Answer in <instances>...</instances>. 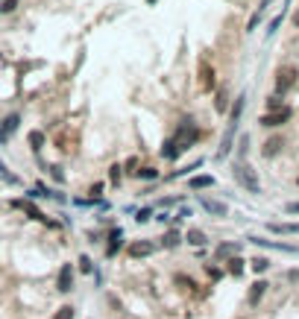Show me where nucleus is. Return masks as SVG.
I'll use <instances>...</instances> for the list:
<instances>
[{
  "label": "nucleus",
  "instance_id": "f257e3e1",
  "mask_svg": "<svg viewBox=\"0 0 299 319\" xmlns=\"http://www.w3.org/2000/svg\"><path fill=\"white\" fill-rule=\"evenodd\" d=\"M232 176H235V182L240 185V188H246L249 193H261V182H258V176H255V170L249 167V164H235L232 167Z\"/></svg>",
  "mask_w": 299,
  "mask_h": 319
},
{
  "label": "nucleus",
  "instance_id": "f03ea898",
  "mask_svg": "<svg viewBox=\"0 0 299 319\" xmlns=\"http://www.w3.org/2000/svg\"><path fill=\"white\" fill-rule=\"evenodd\" d=\"M56 290L59 293H70L73 290V264H62L56 272Z\"/></svg>",
  "mask_w": 299,
  "mask_h": 319
},
{
  "label": "nucleus",
  "instance_id": "7ed1b4c3",
  "mask_svg": "<svg viewBox=\"0 0 299 319\" xmlns=\"http://www.w3.org/2000/svg\"><path fill=\"white\" fill-rule=\"evenodd\" d=\"M288 120H291V108L285 106V108H279V111H267L258 123L267 126V129H276V126H282V123H288Z\"/></svg>",
  "mask_w": 299,
  "mask_h": 319
},
{
  "label": "nucleus",
  "instance_id": "20e7f679",
  "mask_svg": "<svg viewBox=\"0 0 299 319\" xmlns=\"http://www.w3.org/2000/svg\"><path fill=\"white\" fill-rule=\"evenodd\" d=\"M267 284L264 278H258V281H252V287H249V293H246V305L249 308H258L261 305V299H264V293H267Z\"/></svg>",
  "mask_w": 299,
  "mask_h": 319
},
{
  "label": "nucleus",
  "instance_id": "39448f33",
  "mask_svg": "<svg viewBox=\"0 0 299 319\" xmlns=\"http://www.w3.org/2000/svg\"><path fill=\"white\" fill-rule=\"evenodd\" d=\"M294 82H297V67H282V70H279V76H276V91H279V94H285Z\"/></svg>",
  "mask_w": 299,
  "mask_h": 319
},
{
  "label": "nucleus",
  "instance_id": "423d86ee",
  "mask_svg": "<svg viewBox=\"0 0 299 319\" xmlns=\"http://www.w3.org/2000/svg\"><path fill=\"white\" fill-rule=\"evenodd\" d=\"M156 252V243L153 240H138V243H129V258L138 261V258H150Z\"/></svg>",
  "mask_w": 299,
  "mask_h": 319
},
{
  "label": "nucleus",
  "instance_id": "0eeeda50",
  "mask_svg": "<svg viewBox=\"0 0 299 319\" xmlns=\"http://www.w3.org/2000/svg\"><path fill=\"white\" fill-rule=\"evenodd\" d=\"M120 249H123V228H115L109 234V243H106V258H115Z\"/></svg>",
  "mask_w": 299,
  "mask_h": 319
},
{
  "label": "nucleus",
  "instance_id": "6e6552de",
  "mask_svg": "<svg viewBox=\"0 0 299 319\" xmlns=\"http://www.w3.org/2000/svg\"><path fill=\"white\" fill-rule=\"evenodd\" d=\"M202 208H205L208 214H214V217H229V208H226V202H220V199L202 196Z\"/></svg>",
  "mask_w": 299,
  "mask_h": 319
},
{
  "label": "nucleus",
  "instance_id": "1a4fd4ad",
  "mask_svg": "<svg viewBox=\"0 0 299 319\" xmlns=\"http://www.w3.org/2000/svg\"><path fill=\"white\" fill-rule=\"evenodd\" d=\"M182 237L188 240V246H205V243H208V234H205L202 228H188Z\"/></svg>",
  "mask_w": 299,
  "mask_h": 319
},
{
  "label": "nucleus",
  "instance_id": "9d476101",
  "mask_svg": "<svg viewBox=\"0 0 299 319\" xmlns=\"http://www.w3.org/2000/svg\"><path fill=\"white\" fill-rule=\"evenodd\" d=\"M243 269H246V261H243L240 255H235V258L226 261V272H229L232 278H240V275H243Z\"/></svg>",
  "mask_w": 299,
  "mask_h": 319
},
{
  "label": "nucleus",
  "instance_id": "9b49d317",
  "mask_svg": "<svg viewBox=\"0 0 299 319\" xmlns=\"http://www.w3.org/2000/svg\"><path fill=\"white\" fill-rule=\"evenodd\" d=\"M182 240H185V237H182V231H179V228H167L165 237H162V246H165V249H176Z\"/></svg>",
  "mask_w": 299,
  "mask_h": 319
},
{
  "label": "nucleus",
  "instance_id": "f8f14e48",
  "mask_svg": "<svg viewBox=\"0 0 299 319\" xmlns=\"http://www.w3.org/2000/svg\"><path fill=\"white\" fill-rule=\"evenodd\" d=\"M238 252H240V246H238V243H220V246H217V252H214V258H217V261H229V258H235Z\"/></svg>",
  "mask_w": 299,
  "mask_h": 319
},
{
  "label": "nucleus",
  "instance_id": "ddd939ff",
  "mask_svg": "<svg viewBox=\"0 0 299 319\" xmlns=\"http://www.w3.org/2000/svg\"><path fill=\"white\" fill-rule=\"evenodd\" d=\"M18 123H21V117H18V114H9V117L3 120V126H0V141H9V135L18 129Z\"/></svg>",
  "mask_w": 299,
  "mask_h": 319
},
{
  "label": "nucleus",
  "instance_id": "4468645a",
  "mask_svg": "<svg viewBox=\"0 0 299 319\" xmlns=\"http://www.w3.org/2000/svg\"><path fill=\"white\" fill-rule=\"evenodd\" d=\"M270 231H276V234H299V223H270Z\"/></svg>",
  "mask_w": 299,
  "mask_h": 319
},
{
  "label": "nucleus",
  "instance_id": "2eb2a0df",
  "mask_svg": "<svg viewBox=\"0 0 299 319\" xmlns=\"http://www.w3.org/2000/svg\"><path fill=\"white\" fill-rule=\"evenodd\" d=\"M188 185H191V191H202V188H214V176H197V179H191Z\"/></svg>",
  "mask_w": 299,
  "mask_h": 319
},
{
  "label": "nucleus",
  "instance_id": "dca6fc26",
  "mask_svg": "<svg viewBox=\"0 0 299 319\" xmlns=\"http://www.w3.org/2000/svg\"><path fill=\"white\" fill-rule=\"evenodd\" d=\"M279 150H282V138H270V141L264 144V150H261V153H264L267 159H270V156H276Z\"/></svg>",
  "mask_w": 299,
  "mask_h": 319
},
{
  "label": "nucleus",
  "instance_id": "f3484780",
  "mask_svg": "<svg viewBox=\"0 0 299 319\" xmlns=\"http://www.w3.org/2000/svg\"><path fill=\"white\" fill-rule=\"evenodd\" d=\"M173 284H179L182 290H194V287H197V281H194V278H188V275H182V272H176V275H173Z\"/></svg>",
  "mask_w": 299,
  "mask_h": 319
},
{
  "label": "nucleus",
  "instance_id": "a211bd4d",
  "mask_svg": "<svg viewBox=\"0 0 299 319\" xmlns=\"http://www.w3.org/2000/svg\"><path fill=\"white\" fill-rule=\"evenodd\" d=\"M249 266H252V272H255V275H261V272L270 269V261H267V258H252V261H249Z\"/></svg>",
  "mask_w": 299,
  "mask_h": 319
},
{
  "label": "nucleus",
  "instance_id": "6ab92c4d",
  "mask_svg": "<svg viewBox=\"0 0 299 319\" xmlns=\"http://www.w3.org/2000/svg\"><path fill=\"white\" fill-rule=\"evenodd\" d=\"M53 319H76V308H73V305H62V308L53 314Z\"/></svg>",
  "mask_w": 299,
  "mask_h": 319
},
{
  "label": "nucleus",
  "instance_id": "aec40b11",
  "mask_svg": "<svg viewBox=\"0 0 299 319\" xmlns=\"http://www.w3.org/2000/svg\"><path fill=\"white\" fill-rule=\"evenodd\" d=\"M179 153H182V150H179V144H176L173 138L167 141V144H165V150H162V156H165V159H176Z\"/></svg>",
  "mask_w": 299,
  "mask_h": 319
},
{
  "label": "nucleus",
  "instance_id": "412c9836",
  "mask_svg": "<svg viewBox=\"0 0 299 319\" xmlns=\"http://www.w3.org/2000/svg\"><path fill=\"white\" fill-rule=\"evenodd\" d=\"M79 269H82L85 275H91V272H94V261L88 255H79Z\"/></svg>",
  "mask_w": 299,
  "mask_h": 319
},
{
  "label": "nucleus",
  "instance_id": "4be33fe9",
  "mask_svg": "<svg viewBox=\"0 0 299 319\" xmlns=\"http://www.w3.org/2000/svg\"><path fill=\"white\" fill-rule=\"evenodd\" d=\"M205 272H208V278H211V281H220V278L226 275V272H223L220 266H214V264H208V266H205Z\"/></svg>",
  "mask_w": 299,
  "mask_h": 319
},
{
  "label": "nucleus",
  "instance_id": "5701e85b",
  "mask_svg": "<svg viewBox=\"0 0 299 319\" xmlns=\"http://www.w3.org/2000/svg\"><path fill=\"white\" fill-rule=\"evenodd\" d=\"M30 147L33 150H41L44 147V132H30Z\"/></svg>",
  "mask_w": 299,
  "mask_h": 319
},
{
  "label": "nucleus",
  "instance_id": "b1692460",
  "mask_svg": "<svg viewBox=\"0 0 299 319\" xmlns=\"http://www.w3.org/2000/svg\"><path fill=\"white\" fill-rule=\"evenodd\" d=\"M135 176H138V179H156V176H159V170H153V167H144V170H135Z\"/></svg>",
  "mask_w": 299,
  "mask_h": 319
},
{
  "label": "nucleus",
  "instance_id": "393cba45",
  "mask_svg": "<svg viewBox=\"0 0 299 319\" xmlns=\"http://www.w3.org/2000/svg\"><path fill=\"white\" fill-rule=\"evenodd\" d=\"M267 108H270V111H279V108H285V106H282V97H279V94L270 97V100H267Z\"/></svg>",
  "mask_w": 299,
  "mask_h": 319
},
{
  "label": "nucleus",
  "instance_id": "a878e982",
  "mask_svg": "<svg viewBox=\"0 0 299 319\" xmlns=\"http://www.w3.org/2000/svg\"><path fill=\"white\" fill-rule=\"evenodd\" d=\"M150 217H153V211H150V208H141V211L135 214V223H147Z\"/></svg>",
  "mask_w": 299,
  "mask_h": 319
},
{
  "label": "nucleus",
  "instance_id": "bb28decb",
  "mask_svg": "<svg viewBox=\"0 0 299 319\" xmlns=\"http://www.w3.org/2000/svg\"><path fill=\"white\" fill-rule=\"evenodd\" d=\"M15 6H18V0H3V3H0V12L9 15V12H15Z\"/></svg>",
  "mask_w": 299,
  "mask_h": 319
},
{
  "label": "nucleus",
  "instance_id": "cd10ccee",
  "mask_svg": "<svg viewBox=\"0 0 299 319\" xmlns=\"http://www.w3.org/2000/svg\"><path fill=\"white\" fill-rule=\"evenodd\" d=\"M109 179H112V182H120V164H112V167H109Z\"/></svg>",
  "mask_w": 299,
  "mask_h": 319
},
{
  "label": "nucleus",
  "instance_id": "c85d7f7f",
  "mask_svg": "<svg viewBox=\"0 0 299 319\" xmlns=\"http://www.w3.org/2000/svg\"><path fill=\"white\" fill-rule=\"evenodd\" d=\"M214 106H217V111H226V91L217 94V103H214Z\"/></svg>",
  "mask_w": 299,
  "mask_h": 319
},
{
  "label": "nucleus",
  "instance_id": "c756f323",
  "mask_svg": "<svg viewBox=\"0 0 299 319\" xmlns=\"http://www.w3.org/2000/svg\"><path fill=\"white\" fill-rule=\"evenodd\" d=\"M88 193H91V199H97L100 193H103V182H97V185H91V191H88Z\"/></svg>",
  "mask_w": 299,
  "mask_h": 319
},
{
  "label": "nucleus",
  "instance_id": "7c9ffc66",
  "mask_svg": "<svg viewBox=\"0 0 299 319\" xmlns=\"http://www.w3.org/2000/svg\"><path fill=\"white\" fill-rule=\"evenodd\" d=\"M53 179H56V182H65V176H62V170H59V167H53Z\"/></svg>",
  "mask_w": 299,
  "mask_h": 319
},
{
  "label": "nucleus",
  "instance_id": "2f4dec72",
  "mask_svg": "<svg viewBox=\"0 0 299 319\" xmlns=\"http://www.w3.org/2000/svg\"><path fill=\"white\" fill-rule=\"evenodd\" d=\"M288 281H299V269H291L288 272Z\"/></svg>",
  "mask_w": 299,
  "mask_h": 319
},
{
  "label": "nucleus",
  "instance_id": "473e14b6",
  "mask_svg": "<svg viewBox=\"0 0 299 319\" xmlns=\"http://www.w3.org/2000/svg\"><path fill=\"white\" fill-rule=\"evenodd\" d=\"M288 211H291V214H299V202H291V205H288Z\"/></svg>",
  "mask_w": 299,
  "mask_h": 319
},
{
  "label": "nucleus",
  "instance_id": "72a5a7b5",
  "mask_svg": "<svg viewBox=\"0 0 299 319\" xmlns=\"http://www.w3.org/2000/svg\"><path fill=\"white\" fill-rule=\"evenodd\" d=\"M294 27H299V12L294 15Z\"/></svg>",
  "mask_w": 299,
  "mask_h": 319
},
{
  "label": "nucleus",
  "instance_id": "f704fd0d",
  "mask_svg": "<svg viewBox=\"0 0 299 319\" xmlns=\"http://www.w3.org/2000/svg\"><path fill=\"white\" fill-rule=\"evenodd\" d=\"M147 3H156V0H147Z\"/></svg>",
  "mask_w": 299,
  "mask_h": 319
}]
</instances>
